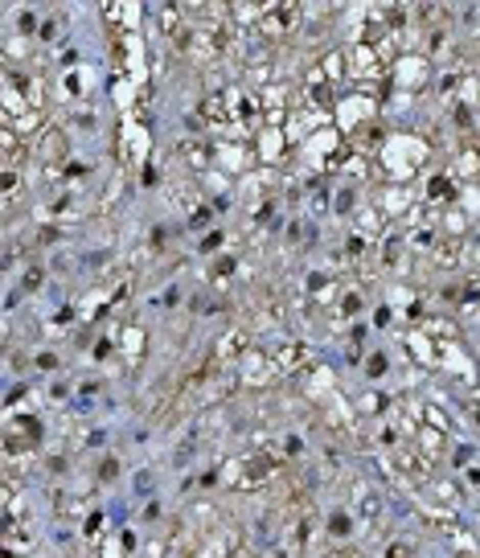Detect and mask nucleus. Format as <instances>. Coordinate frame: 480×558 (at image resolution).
<instances>
[{"mask_svg":"<svg viewBox=\"0 0 480 558\" xmlns=\"http://www.w3.org/2000/svg\"><path fill=\"white\" fill-rule=\"evenodd\" d=\"M386 558H406V550H402V546H394V550H386Z\"/></svg>","mask_w":480,"mask_h":558,"instance_id":"f257e3e1","label":"nucleus"}]
</instances>
